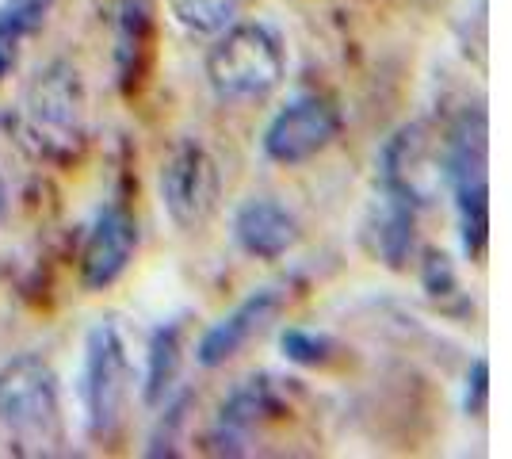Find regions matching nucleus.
I'll list each match as a JSON object with an SVG mask.
<instances>
[{"label": "nucleus", "mask_w": 512, "mask_h": 459, "mask_svg": "<svg viewBox=\"0 0 512 459\" xmlns=\"http://www.w3.org/2000/svg\"><path fill=\"white\" fill-rule=\"evenodd\" d=\"M341 134V111L318 92H302L264 127V157L276 165H302L325 153Z\"/></svg>", "instance_id": "0eeeda50"}, {"label": "nucleus", "mask_w": 512, "mask_h": 459, "mask_svg": "<svg viewBox=\"0 0 512 459\" xmlns=\"http://www.w3.org/2000/svg\"><path fill=\"white\" fill-rule=\"evenodd\" d=\"M302 238L299 219L272 196L245 199L234 211V241L256 261H279L287 257Z\"/></svg>", "instance_id": "9d476101"}, {"label": "nucleus", "mask_w": 512, "mask_h": 459, "mask_svg": "<svg viewBox=\"0 0 512 459\" xmlns=\"http://www.w3.org/2000/svg\"><path fill=\"white\" fill-rule=\"evenodd\" d=\"M249 0H169L172 16L180 27H188L195 35H218L230 23L241 20Z\"/></svg>", "instance_id": "4468645a"}, {"label": "nucleus", "mask_w": 512, "mask_h": 459, "mask_svg": "<svg viewBox=\"0 0 512 459\" xmlns=\"http://www.w3.org/2000/svg\"><path fill=\"white\" fill-rule=\"evenodd\" d=\"M486 394H490V364L474 360V368L467 375V398H463L467 414H482L486 410Z\"/></svg>", "instance_id": "dca6fc26"}, {"label": "nucleus", "mask_w": 512, "mask_h": 459, "mask_svg": "<svg viewBox=\"0 0 512 459\" xmlns=\"http://www.w3.org/2000/svg\"><path fill=\"white\" fill-rule=\"evenodd\" d=\"M0 425L20 440H43L58 433V375L39 352H20L0 368Z\"/></svg>", "instance_id": "39448f33"}, {"label": "nucleus", "mask_w": 512, "mask_h": 459, "mask_svg": "<svg viewBox=\"0 0 512 459\" xmlns=\"http://www.w3.org/2000/svg\"><path fill=\"white\" fill-rule=\"evenodd\" d=\"M444 180L451 184L455 219L467 257H482L490 241V153H486V119L482 111L455 123L444 153Z\"/></svg>", "instance_id": "7ed1b4c3"}, {"label": "nucleus", "mask_w": 512, "mask_h": 459, "mask_svg": "<svg viewBox=\"0 0 512 459\" xmlns=\"http://www.w3.org/2000/svg\"><path fill=\"white\" fill-rule=\"evenodd\" d=\"M134 249H138V222H134V215L119 203L104 207L92 219V230H88L85 249H81V284L88 291L111 287L130 268Z\"/></svg>", "instance_id": "6e6552de"}, {"label": "nucleus", "mask_w": 512, "mask_h": 459, "mask_svg": "<svg viewBox=\"0 0 512 459\" xmlns=\"http://www.w3.org/2000/svg\"><path fill=\"white\" fill-rule=\"evenodd\" d=\"M279 410V391L272 379H249L241 383L218 410V425H214V444L218 452H241V444H249L256 425H264L268 417Z\"/></svg>", "instance_id": "9b49d317"}, {"label": "nucleus", "mask_w": 512, "mask_h": 459, "mask_svg": "<svg viewBox=\"0 0 512 459\" xmlns=\"http://www.w3.org/2000/svg\"><path fill=\"white\" fill-rule=\"evenodd\" d=\"M180 360H184V326L165 322V326L153 329L150 356H146V383H142L146 406H161L172 394L176 375H180Z\"/></svg>", "instance_id": "f8f14e48"}, {"label": "nucleus", "mask_w": 512, "mask_h": 459, "mask_svg": "<svg viewBox=\"0 0 512 459\" xmlns=\"http://www.w3.org/2000/svg\"><path fill=\"white\" fill-rule=\"evenodd\" d=\"M279 345H283V356H287L291 364H302V368H318V364H329V360H333V337H329V333H318V329H306V326L283 329Z\"/></svg>", "instance_id": "2eb2a0df"}, {"label": "nucleus", "mask_w": 512, "mask_h": 459, "mask_svg": "<svg viewBox=\"0 0 512 459\" xmlns=\"http://www.w3.org/2000/svg\"><path fill=\"white\" fill-rule=\"evenodd\" d=\"M54 0H4L0 4V77L12 69L20 43L43 31Z\"/></svg>", "instance_id": "ddd939ff"}, {"label": "nucleus", "mask_w": 512, "mask_h": 459, "mask_svg": "<svg viewBox=\"0 0 512 459\" xmlns=\"http://www.w3.org/2000/svg\"><path fill=\"white\" fill-rule=\"evenodd\" d=\"M130 387V356L127 341L115 322H96L85 337V360H81V410H85L88 437L104 440L119 429Z\"/></svg>", "instance_id": "20e7f679"}, {"label": "nucleus", "mask_w": 512, "mask_h": 459, "mask_svg": "<svg viewBox=\"0 0 512 459\" xmlns=\"http://www.w3.org/2000/svg\"><path fill=\"white\" fill-rule=\"evenodd\" d=\"M283 299H287L283 287H260L249 299H241L226 318H218V322L199 337L195 360H199L203 368H222L226 360H234L237 352L245 349L256 333L276 318Z\"/></svg>", "instance_id": "1a4fd4ad"}, {"label": "nucleus", "mask_w": 512, "mask_h": 459, "mask_svg": "<svg viewBox=\"0 0 512 459\" xmlns=\"http://www.w3.org/2000/svg\"><path fill=\"white\" fill-rule=\"evenodd\" d=\"M218 196H222L218 161L207 153V146L192 138L180 142L161 165V203L169 219L180 230H199L218 211Z\"/></svg>", "instance_id": "423d86ee"}, {"label": "nucleus", "mask_w": 512, "mask_h": 459, "mask_svg": "<svg viewBox=\"0 0 512 459\" xmlns=\"http://www.w3.org/2000/svg\"><path fill=\"white\" fill-rule=\"evenodd\" d=\"M287 77V50L268 23H230L207 54V81L218 100H264Z\"/></svg>", "instance_id": "f03ea898"}, {"label": "nucleus", "mask_w": 512, "mask_h": 459, "mask_svg": "<svg viewBox=\"0 0 512 459\" xmlns=\"http://www.w3.org/2000/svg\"><path fill=\"white\" fill-rule=\"evenodd\" d=\"M4 207H8V192H4V176H0V219H4Z\"/></svg>", "instance_id": "f3484780"}, {"label": "nucleus", "mask_w": 512, "mask_h": 459, "mask_svg": "<svg viewBox=\"0 0 512 459\" xmlns=\"http://www.w3.org/2000/svg\"><path fill=\"white\" fill-rule=\"evenodd\" d=\"M20 138L50 161H73L85 150V88L69 62L50 66L27 85L20 104Z\"/></svg>", "instance_id": "f257e3e1"}]
</instances>
